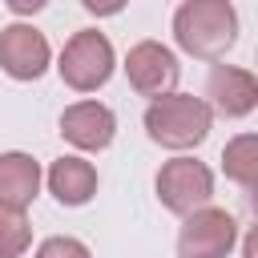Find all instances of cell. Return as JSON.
<instances>
[{"label":"cell","instance_id":"5bb4252c","mask_svg":"<svg viewBox=\"0 0 258 258\" xmlns=\"http://www.w3.org/2000/svg\"><path fill=\"white\" fill-rule=\"evenodd\" d=\"M36 258H93L89 246L81 238H69V234H52L36 246Z\"/></svg>","mask_w":258,"mask_h":258},{"label":"cell","instance_id":"8992f818","mask_svg":"<svg viewBox=\"0 0 258 258\" xmlns=\"http://www.w3.org/2000/svg\"><path fill=\"white\" fill-rule=\"evenodd\" d=\"M125 77H129V85H133L141 97L157 101V97H169V93L177 89L181 64H177L173 48H165L161 40H141V44H133L129 56H125Z\"/></svg>","mask_w":258,"mask_h":258},{"label":"cell","instance_id":"4fadbf2b","mask_svg":"<svg viewBox=\"0 0 258 258\" xmlns=\"http://www.w3.org/2000/svg\"><path fill=\"white\" fill-rule=\"evenodd\" d=\"M32 246V226L24 210H4L0 206V258H20Z\"/></svg>","mask_w":258,"mask_h":258},{"label":"cell","instance_id":"ba28073f","mask_svg":"<svg viewBox=\"0 0 258 258\" xmlns=\"http://www.w3.org/2000/svg\"><path fill=\"white\" fill-rule=\"evenodd\" d=\"M60 137L73 145V149H85V153H101L113 145L117 137V117L109 105L101 101H77L60 113Z\"/></svg>","mask_w":258,"mask_h":258},{"label":"cell","instance_id":"52a82bcc","mask_svg":"<svg viewBox=\"0 0 258 258\" xmlns=\"http://www.w3.org/2000/svg\"><path fill=\"white\" fill-rule=\"evenodd\" d=\"M48 60H52V48H48V40H44L40 28L20 24V20L8 24V28H0V69L12 81H36V77H44Z\"/></svg>","mask_w":258,"mask_h":258},{"label":"cell","instance_id":"9c48e42d","mask_svg":"<svg viewBox=\"0 0 258 258\" xmlns=\"http://www.w3.org/2000/svg\"><path fill=\"white\" fill-rule=\"evenodd\" d=\"M206 97H210L206 101L210 113L246 117L258 105V77L250 69H238V64H214L210 69V81H206Z\"/></svg>","mask_w":258,"mask_h":258},{"label":"cell","instance_id":"9a60e30c","mask_svg":"<svg viewBox=\"0 0 258 258\" xmlns=\"http://www.w3.org/2000/svg\"><path fill=\"white\" fill-rule=\"evenodd\" d=\"M8 8H12V12H40L44 0H8Z\"/></svg>","mask_w":258,"mask_h":258},{"label":"cell","instance_id":"3957f363","mask_svg":"<svg viewBox=\"0 0 258 258\" xmlns=\"http://www.w3.org/2000/svg\"><path fill=\"white\" fill-rule=\"evenodd\" d=\"M117 69V56H113V44L105 32L97 28H81L64 40L60 48V60H56V73L60 81L73 89V93H97Z\"/></svg>","mask_w":258,"mask_h":258},{"label":"cell","instance_id":"277c9868","mask_svg":"<svg viewBox=\"0 0 258 258\" xmlns=\"http://www.w3.org/2000/svg\"><path fill=\"white\" fill-rule=\"evenodd\" d=\"M153 189H157V202H161L169 214L185 218V214L210 206V198H214V173H210L206 161L173 157V161H165V165L157 169Z\"/></svg>","mask_w":258,"mask_h":258},{"label":"cell","instance_id":"6da1fadb","mask_svg":"<svg viewBox=\"0 0 258 258\" xmlns=\"http://www.w3.org/2000/svg\"><path fill=\"white\" fill-rule=\"evenodd\" d=\"M173 40L198 60H218L238 40V12L230 0H185L173 12Z\"/></svg>","mask_w":258,"mask_h":258},{"label":"cell","instance_id":"7c38bea8","mask_svg":"<svg viewBox=\"0 0 258 258\" xmlns=\"http://www.w3.org/2000/svg\"><path fill=\"white\" fill-rule=\"evenodd\" d=\"M222 169L230 181H238L242 189H254L258 177V137L254 133H238L234 141H226L222 149Z\"/></svg>","mask_w":258,"mask_h":258},{"label":"cell","instance_id":"8fae6325","mask_svg":"<svg viewBox=\"0 0 258 258\" xmlns=\"http://www.w3.org/2000/svg\"><path fill=\"white\" fill-rule=\"evenodd\" d=\"M36 194H40V161L20 149L0 153V206L24 210V206H32Z\"/></svg>","mask_w":258,"mask_h":258},{"label":"cell","instance_id":"30bf717a","mask_svg":"<svg viewBox=\"0 0 258 258\" xmlns=\"http://www.w3.org/2000/svg\"><path fill=\"white\" fill-rule=\"evenodd\" d=\"M44 177H48V194H52L60 206H85V202H93V194H97V169H93V161H85V157H77V153L56 157Z\"/></svg>","mask_w":258,"mask_h":258},{"label":"cell","instance_id":"7a4b0ae2","mask_svg":"<svg viewBox=\"0 0 258 258\" xmlns=\"http://www.w3.org/2000/svg\"><path fill=\"white\" fill-rule=\"evenodd\" d=\"M210 125H214V113L194 93H169L149 101L145 109V133L161 149H194L210 137Z\"/></svg>","mask_w":258,"mask_h":258},{"label":"cell","instance_id":"5b68a950","mask_svg":"<svg viewBox=\"0 0 258 258\" xmlns=\"http://www.w3.org/2000/svg\"><path fill=\"white\" fill-rule=\"evenodd\" d=\"M238 242V222L230 210L202 206L185 214L177 230V258H226Z\"/></svg>","mask_w":258,"mask_h":258},{"label":"cell","instance_id":"2e32d148","mask_svg":"<svg viewBox=\"0 0 258 258\" xmlns=\"http://www.w3.org/2000/svg\"><path fill=\"white\" fill-rule=\"evenodd\" d=\"M246 258H254V238H246Z\"/></svg>","mask_w":258,"mask_h":258}]
</instances>
